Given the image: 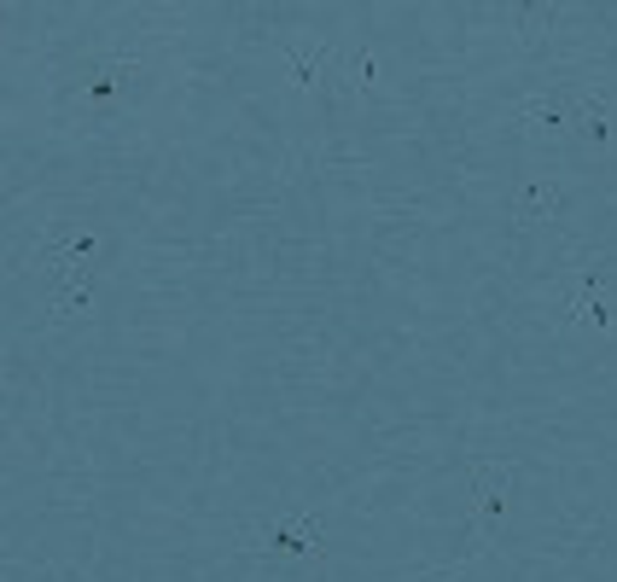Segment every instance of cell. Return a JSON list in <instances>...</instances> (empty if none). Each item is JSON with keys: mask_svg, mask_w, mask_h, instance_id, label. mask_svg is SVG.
<instances>
[{"mask_svg": "<svg viewBox=\"0 0 617 582\" xmlns=\"http://www.w3.org/2000/svg\"><path fill=\"white\" fill-rule=\"evenodd\" d=\"M262 536H269L274 553H308V548H321V518L315 513L308 518H274Z\"/></svg>", "mask_w": 617, "mask_h": 582, "instance_id": "1", "label": "cell"}, {"mask_svg": "<svg viewBox=\"0 0 617 582\" xmlns=\"http://www.w3.org/2000/svg\"><path fill=\"white\" fill-rule=\"evenodd\" d=\"M519 222H548L553 211H565V186L560 181H530V186H519Z\"/></svg>", "mask_w": 617, "mask_h": 582, "instance_id": "2", "label": "cell"}, {"mask_svg": "<svg viewBox=\"0 0 617 582\" xmlns=\"http://www.w3.org/2000/svg\"><path fill=\"white\" fill-rule=\"evenodd\" d=\"M472 484H478V530H489V518L507 502V477L496 466H472Z\"/></svg>", "mask_w": 617, "mask_h": 582, "instance_id": "3", "label": "cell"}, {"mask_svg": "<svg viewBox=\"0 0 617 582\" xmlns=\"http://www.w3.org/2000/svg\"><path fill=\"white\" fill-rule=\"evenodd\" d=\"M326 65H333V47H308V53L292 58V82H297V88H315V76H321Z\"/></svg>", "mask_w": 617, "mask_h": 582, "instance_id": "4", "label": "cell"}, {"mask_svg": "<svg viewBox=\"0 0 617 582\" xmlns=\"http://www.w3.org/2000/svg\"><path fill=\"white\" fill-rule=\"evenodd\" d=\"M349 76H356V88H361V94H379V58H374V53H361Z\"/></svg>", "mask_w": 617, "mask_h": 582, "instance_id": "5", "label": "cell"}]
</instances>
